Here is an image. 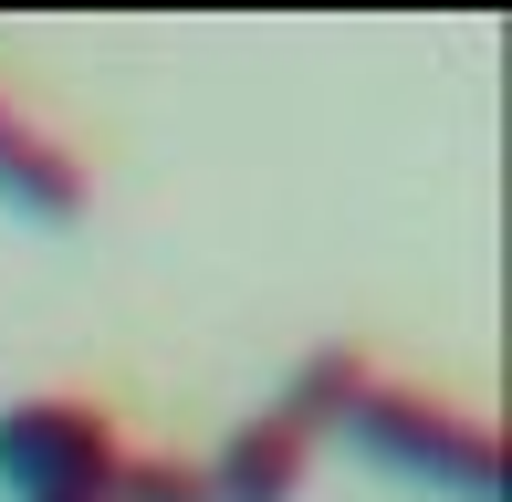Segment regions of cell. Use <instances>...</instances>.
I'll return each mask as SVG.
<instances>
[{"mask_svg": "<svg viewBox=\"0 0 512 502\" xmlns=\"http://www.w3.org/2000/svg\"><path fill=\"white\" fill-rule=\"evenodd\" d=\"M42 502H115V482H105V492H42Z\"/></svg>", "mask_w": 512, "mask_h": 502, "instance_id": "7", "label": "cell"}, {"mask_svg": "<svg viewBox=\"0 0 512 502\" xmlns=\"http://www.w3.org/2000/svg\"><path fill=\"white\" fill-rule=\"evenodd\" d=\"M115 461H126V450H115L105 408H84V398L0 408V482H11L21 502H42V492H105Z\"/></svg>", "mask_w": 512, "mask_h": 502, "instance_id": "2", "label": "cell"}, {"mask_svg": "<svg viewBox=\"0 0 512 502\" xmlns=\"http://www.w3.org/2000/svg\"><path fill=\"white\" fill-rule=\"evenodd\" d=\"M0 199L32 210V220H74V210H84L74 147H53V136H42L32 116H11V105H0Z\"/></svg>", "mask_w": 512, "mask_h": 502, "instance_id": "4", "label": "cell"}, {"mask_svg": "<svg viewBox=\"0 0 512 502\" xmlns=\"http://www.w3.org/2000/svg\"><path fill=\"white\" fill-rule=\"evenodd\" d=\"M366 387H377V367H366L356 346H324V356H304V367H293V387H283V419H304V429H345Z\"/></svg>", "mask_w": 512, "mask_h": 502, "instance_id": "5", "label": "cell"}, {"mask_svg": "<svg viewBox=\"0 0 512 502\" xmlns=\"http://www.w3.org/2000/svg\"><path fill=\"white\" fill-rule=\"evenodd\" d=\"M304 461H314V429L272 408V419H241V429H230V450H220V461H199V471H209V502H293Z\"/></svg>", "mask_w": 512, "mask_h": 502, "instance_id": "3", "label": "cell"}, {"mask_svg": "<svg viewBox=\"0 0 512 502\" xmlns=\"http://www.w3.org/2000/svg\"><path fill=\"white\" fill-rule=\"evenodd\" d=\"M345 429H356L377 461H398V471H418L429 492H450V502H502V450H492V429L460 419V408H439V398H408V387L377 377Z\"/></svg>", "mask_w": 512, "mask_h": 502, "instance_id": "1", "label": "cell"}, {"mask_svg": "<svg viewBox=\"0 0 512 502\" xmlns=\"http://www.w3.org/2000/svg\"><path fill=\"white\" fill-rule=\"evenodd\" d=\"M115 502H209L199 461H115Z\"/></svg>", "mask_w": 512, "mask_h": 502, "instance_id": "6", "label": "cell"}]
</instances>
